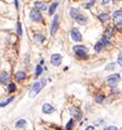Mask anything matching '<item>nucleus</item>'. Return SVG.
<instances>
[{
	"label": "nucleus",
	"instance_id": "obj_16",
	"mask_svg": "<svg viewBox=\"0 0 122 130\" xmlns=\"http://www.w3.org/2000/svg\"><path fill=\"white\" fill-rule=\"evenodd\" d=\"M58 6V2L57 1H55V2H53V4L51 5V7H50V9H48V13L50 15H53L54 13V11H55V9H56V7Z\"/></svg>",
	"mask_w": 122,
	"mask_h": 130
},
{
	"label": "nucleus",
	"instance_id": "obj_3",
	"mask_svg": "<svg viewBox=\"0 0 122 130\" xmlns=\"http://www.w3.org/2000/svg\"><path fill=\"white\" fill-rule=\"evenodd\" d=\"M113 19L118 28H122V10H117L113 13Z\"/></svg>",
	"mask_w": 122,
	"mask_h": 130
},
{
	"label": "nucleus",
	"instance_id": "obj_10",
	"mask_svg": "<svg viewBox=\"0 0 122 130\" xmlns=\"http://www.w3.org/2000/svg\"><path fill=\"white\" fill-rule=\"evenodd\" d=\"M42 111L44 114H52L54 111V107L51 106L50 104H44L42 107Z\"/></svg>",
	"mask_w": 122,
	"mask_h": 130
},
{
	"label": "nucleus",
	"instance_id": "obj_28",
	"mask_svg": "<svg viewBox=\"0 0 122 130\" xmlns=\"http://www.w3.org/2000/svg\"><path fill=\"white\" fill-rule=\"evenodd\" d=\"M35 39H36V41H38V42H43L44 37L43 35H40V34H36L35 35Z\"/></svg>",
	"mask_w": 122,
	"mask_h": 130
},
{
	"label": "nucleus",
	"instance_id": "obj_22",
	"mask_svg": "<svg viewBox=\"0 0 122 130\" xmlns=\"http://www.w3.org/2000/svg\"><path fill=\"white\" fill-rule=\"evenodd\" d=\"M102 46H104V45H102V43L100 42V41H99V42L96 43V45H95V51H96V52H100L101 49H102Z\"/></svg>",
	"mask_w": 122,
	"mask_h": 130
},
{
	"label": "nucleus",
	"instance_id": "obj_9",
	"mask_svg": "<svg viewBox=\"0 0 122 130\" xmlns=\"http://www.w3.org/2000/svg\"><path fill=\"white\" fill-rule=\"evenodd\" d=\"M70 114L73 115L76 119H78V120L82 118V112H80V110L77 108V107H72V108H70Z\"/></svg>",
	"mask_w": 122,
	"mask_h": 130
},
{
	"label": "nucleus",
	"instance_id": "obj_29",
	"mask_svg": "<svg viewBox=\"0 0 122 130\" xmlns=\"http://www.w3.org/2000/svg\"><path fill=\"white\" fill-rule=\"evenodd\" d=\"M114 66H116V64H114V63H111V64H109V65L107 66V67H106V70H107V71L113 70V68H114Z\"/></svg>",
	"mask_w": 122,
	"mask_h": 130
},
{
	"label": "nucleus",
	"instance_id": "obj_17",
	"mask_svg": "<svg viewBox=\"0 0 122 130\" xmlns=\"http://www.w3.org/2000/svg\"><path fill=\"white\" fill-rule=\"evenodd\" d=\"M108 18H109V16H108V13H100V15L98 16V19L100 20L101 22H106L108 20Z\"/></svg>",
	"mask_w": 122,
	"mask_h": 130
},
{
	"label": "nucleus",
	"instance_id": "obj_23",
	"mask_svg": "<svg viewBox=\"0 0 122 130\" xmlns=\"http://www.w3.org/2000/svg\"><path fill=\"white\" fill-rule=\"evenodd\" d=\"M100 42L102 43V45H104V46H107V45H109V44H110V42H109V40H108V39L107 38H102L101 39V40H100Z\"/></svg>",
	"mask_w": 122,
	"mask_h": 130
},
{
	"label": "nucleus",
	"instance_id": "obj_15",
	"mask_svg": "<svg viewBox=\"0 0 122 130\" xmlns=\"http://www.w3.org/2000/svg\"><path fill=\"white\" fill-rule=\"evenodd\" d=\"M76 21H77V22H78V23H79V24H85V23H86V22H87V18H86V17H85V16L80 15V16L78 17V18H77V19H76Z\"/></svg>",
	"mask_w": 122,
	"mask_h": 130
},
{
	"label": "nucleus",
	"instance_id": "obj_33",
	"mask_svg": "<svg viewBox=\"0 0 122 130\" xmlns=\"http://www.w3.org/2000/svg\"><path fill=\"white\" fill-rule=\"evenodd\" d=\"M86 130H94V127L92 126H89V127H87V128H86Z\"/></svg>",
	"mask_w": 122,
	"mask_h": 130
},
{
	"label": "nucleus",
	"instance_id": "obj_13",
	"mask_svg": "<svg viewBox=\"0 0 122 130\" xmlns=\"http://www.w3.org/2000/svg\"><path fill=\"white\" fill-rule=\"evenodd\" d=\"M26 78V73L24 72H18L16 74V81H22V79Z\"/></svg>",
	"mask_w": 122,
	"mask_h": 130
},
{
	"label": "nucleus",
	"instance_id": "obj_14",
	"mask_svg": "<svg viewBox=\"0 0 122 130\" xmlns=\"http://www.w3.org/2000/svg\"><path fill=\"white\" fill-rule=\"evenodd\" d=\"M113 34V28L110 27L107 29V31L104 32V38H107L108 40H109V38H111V35Z\"/></svg>",
	"mask_w": 122,
	"mask_h": 130
},
{
	"label": "nucleus",
	"instance_id": "obj_35",
	"mask_svg": "<svg viewBox=\"0 0 122 130\" xmlns=\"http://www.w3.org/2000/svg\"><path fill=\"white\" fill-rule=\"evenodd\" d=\"M121 130H122V128H121Z\"/></svg>",
	"mask_w": 122,
	"mask_h": 130
},
{
	"label": "nucleus",
	"instance_id": "obj_5",
	"mask_svg": "<svg viewBox=\"0 0 122 130\" xmlns=\"http://www.w3.org/2000/svg\"><path fill=\"white\" fill-rule=\"evenodd\" d=\"M70 37H72V39H73L74 41H76V42H79V41H82V34H80V32L78 31V29H76V28L72 29V31H70Z\"/></svg>",
	"mask_w": 122,
	"mask_h": 130
},
{
	"label": "nucleus",
	"instance_id": "obj_32",
	"mask_svg": "<svg viewBox=\"0 0 122 130\" xmlns=\"http://www.w3.org/2000/svg\"><path fill=\"white\" fill-rule=\"evenodd\" d=\"M118 63H119V65L122 66V54L119 55V57H118Z\"/></svg>",
	"mask_w": 122,
	"mask_h": 130
},
{
	"label": "nucleus",
	"instance_id": "obj_6",
	"mask_svg": "<svg viewBox=\"0 0 122 130\" xmlns=\"http://www.w3.org/2000/svg\"><path fill=\"white\" fill-rule=\"evenodd\" d=\"M58 30V16H55L52 22V27H51V34L54 35L56 31Z\"/></svg>",
	"mask_w": 122,
	"mask_h": 130
},
{
	"label": "nucleus",
	"instance_id": "obj_2",
	"mask_svg": "<svg viewBox=\"0 0 122 130\" xmlns=\"http://www.w3.org/2000/svg\"><path fill=\"white\" fill-rule=\"evenodd\" d=\"M73 50H74L75 53H76L77 56L82 57V59H86V57H87V49H86L84 45H75Z\"/></svg>",
	"mask_w": 122,
	"mask_h": 130
},
{
	"label": "nucleus",
	"instance_id": "obj_12",
	"mask_svg": "<svg viewBox=\"0 0 122 130\" xmlns=\"http://www.w3.org/2000/svg\"><path fill=\"white\" fill-rule=\"evenodd\" d=\"M79 16H80L79 10L77 9V8H72V9H70V17H72V18L77 19Z\"/></svg>",
	"mask_w": 122,
	"mask_h": 130
},
{
	"label": "nucleus",
	"instance_id": "obj_26",
	"mask_svg": "<svg viewBox=\"0 0 122 130\" xmlns=\"http://www.w3.org/2000/svg\"><path fill=\"white\" fill-rule=\"evenodd\" d=\"M8 90H9V92H14L16 90V85L14 84H9V86H8Z\"/></svg>",
	"mask_w": 122,
	"mask_h": 130
},
{
	"label": "nucleus",
	"instance_id": "obj_20",
	"mask_svg": "<svg viewBox=\"0 0 122 130\" xmlns=\"http://www.w3.org/2000/svg\"><path fill=\"white\" fill-rule=\"evenodd\" d=\"M13 99H14V97H13V96H11V97H10V98H8V99H6V100H4V101H2V103H1V104H0V106H1V107H4V106H6V105H8V104H9V103H11V101H12V100H13Z\"/></svg>",
	"mask_w": 122,
	"mask_h": 130
},
{
	"label": "nucleus",
	"instance_id": "obj_34",
	"mask_svg": "<svg viewBox=\"0 0 122 130\" xmlns=\"http://www.w3.org/2000/svg\"><path fill=\"white\" fill-rule=\"evenodd\" d=\"M56 130H60V129H56Z\"/></svg>",
	"mask_w": 122,
	"mask_h": 130
},
{
	"label": "nucleus",
	"instance_id": "obj_1",
	"mask_svg": "<svg viewBox=\"0 0 122 130\" xmlns=\"http://www.w3.org/2000/svg\"><path fill=\"white\" fill-rule=\"evenodd\" d=\"M46 84V79H42L41 82H35L34 84L32 85V88H31V93H30V96L33 97V96H35L38 92H41V89L45 86Z\"/></svg>",
	"mask_w": 122,
	"mask_h": 130
},
{
	"label": "nucleus",
	"instance_id": "obj_8",
	"mask_svg": "<svg viewBox=\"0 0 122 130\" xmlns=\"http://www.w3.org/2000/svg\"><path fill=\"white\" fill-rule=\"evenodd\" d=\"M51 63L54 66H58L62 63V56L60 54H53L51 57Z\"/></svg>",
	"mask_w": 122,
	"mask_h": 130
},
{
	"label": "nucleus",
	"instance_id": "obj_18",
	"mask_svg": "<svg viewBox=\"0 0 122 130\" xmlns=\"http://www.w3.org/2000/svg\"><path fill=\"white\" fill-rule=\"evenodd\" d=\"M34 5H35V8H36V10H44V9H45V5H44L43 2L36 1Z\"/></svg>",
	"mask_w": 122,
	"mask_h": 130
},
{
	"label": "nucleus",
	"instance_id": "obj_31",
	"mask_svg": "<svg viewBox=\"0 0 122 130\" xmlns=\"http://www.w3.org/2000/svg\"><path fill=\"white\" fill-rule=\"evenodd\" d=\"M94 4H95V1H89V2H88V4H87V5L85 6V8H87V9H88V8L92 7V6H94Z\"/></svg>",
	"mask_w": 122,
	"mask_h": 130
},
{
	"label": "nucleus",
	"instance_id": "obj_30",
	"mask_svg": "<svg viewBox=\"0 0 122 130\" xmlns=\"http://www.w3.org/2000/svg\"><path fill=\"white\" fill-rule=\"evenodd\" d=\"M104 130H118V128L116 126H109V127H106Z\"/></svg>",
	"mask_w": 122,
	"mask_h": 130
},
{
	"label": "nucleus",
	"instance_id": "obj_21",
	"mask_svg": "<svg viewBox=\"0 0 122 130\" xmlns=\"http://www.w3.org/2000/svg\"><path fill=\"white\" fill-rule=\"evenodd\" d=\"M104 96L101 95V94H99V95L96 96V101L97 103H99V104H101L102 101H104Z\"/></svg>",
	"mask_w": 122,
	"mask_h": 130
},
{
	"label": "nucleus",
	"instance_id": "obj_7",
	"mask_svg": "<svg viewBox=\"0 0 122 130\" xmlns=\"http://www.w3.org/2000/svg\"><path fill=\"white\" fill-rule=\"evenodd\" d=\"M30 18H31L33 21H36V22L42 20V16H41V13L38 12V10H32L31 12H30Z\"/></svg>",
	"mask_w": 122,
	"mask_h": 130
},
{
	"label": "nucleus",
	"instance_id": "obj_24",
	"mask_svg": "<svg viewBox=\"0 0 122 130\" xmlns=\"http://www.w3.org/2000/svg\"><path fill=\"white\" fill-rule=\"evenodd\" d=\"M16 32H18L19 35L22 34V29H21V23L20 22H18V24H16Z\"/></svg>",
	"mask_w": 122,
	"mask_h": 130
},
{
	"label": "nucleus",
	"instance_id": "obj_4",
	"mask_svg": "<svg viewBox=\"0 0 122 130\" xmlns=\"http://www.w3.org/2000/svg\"><path fill=\"white\" fill-rule=\"evenodd\" d=\"M119 79H120V75L119 74H112V75L107 77V82L110 86H116L117 83L119 82Z\"/></svg>",
	"mask_w": 122,
	"mask_h": 130
},
{
	"label": "nucleus",
	"instance_id": "obj_11",
	"mask_svg": "<svg viewBox=\"0 0 122 130\" xmlns=\"http://www.w3.org/2000/svg\"><path fill=\"white\" fill-rule=\"evenodd\" d=\"M0 82L4 83V84L9 82V74H8L7 72H2V73L0 74Z\"/></svg>",
	"mask_w": 122,
	"mask_h": 130
},
{
	"label": "nucleus",
	"instance_id": "obj_27",
	"mask_svg": "<svg viewBox=\"0 0 122 130\" xmlns=\"http://www.w3.org/2000/svg\"><path fill=\"white\" fill-rule=\"evenodd\" d=\"M73 123H74V121L70 119V120H69L68 122H67V125H66V129H67V130H70L72 127H73Z\"/></svg>",
	"mask_w": 122,
	"mask_h": 130
},
{
	"label": "nucleus",
	"instance_id": "obj_19",
	"mask_svg": "<svg viewBox=\"0 0 122 130\" xmlns=\"http://www.w3.org/2000/svg\"><path fill=\"white\" fill-rule=\"evenodd\" d=\"M26 125V121L23 120V119H21V120H19L18 122L16 123V128H23Z\"/></svg>",
	"mask_w": 122,
	"mask_h": 130
},
{
	"label": "nucleus",
	"instance_id": "obj_25",
	"mask_svg": "<svg viewBox=\"0 0 122 130\" xmlns=\"http://www.w3.org/2000/svg\"><path fill=\"white\" fill-rule=\"evenodd\" d=\"M41 73H42V66H41V65H38V66H36V72H35V75L38 76Z\"/></svg>",
	"mask_w": 122,
	"mask_h": 130
}]
</instances>
